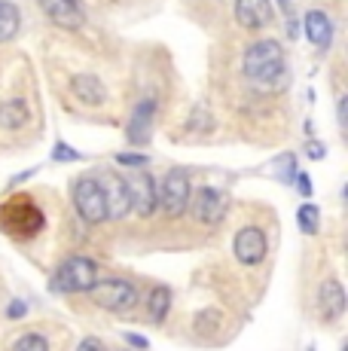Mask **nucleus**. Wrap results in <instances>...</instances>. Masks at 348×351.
<instances>
[{"instance_id":"obj_1","label":"nucleus","mask_w":348,"mask_h":351,"mask_svg":"<svg viewBox=\"0 0 348 351\" xmlns=\"http://www.w3.org/2000/svg\"><path fill=\"white\" fill-rule=\"evenodd\" d=\"M95 285H98V263L83 254H73L68 260H62L49 278L52 293H92Z\"/></svg>"},{"instance_id":"obj_2","label":"nucleus","mask_w":348,"mask_h":351,"mask_svg":"<svg viewBox=\"0 0 348 351\" xmlns=\"http://www.w3.org/2000/svg\"><path fill=\"white\" fill-rule=\"evenodd\" d=\"M284 71V52H281L278 40H257L251 49L245 52V77L260 86H269Z\"/></svg>"},{"instance_id":"obj_3","label":"nucleus","mask_w":348,"mask_h":351,"mask_svg":"<svg viewBox=\"0 0 348 351\" xmlns=\"http://www.w3.org/2000/svg\"><path fill=\"white\" fill-rule=\"evenodd\" d=\"M92 300L107 312H129L138 306V285L129 278H107L92 287Z\"/></svg>"},{"instance_id":"obj_4","label":"nucleus","mask_w":348,"mask_h":351,"mask_svg":"<svg viewBox=\"0 0 348 351\" xmlns=\"http://www.w3.org/2000/svg\"><path fill=\"white\" fill-rule=\"evenodd\" d=\"M71 199H73L77 214L89 226L107 223V205H104L101 186H98V178H79L77 184H73V190H71Z\"/></svg>"},{"instance_id":"obj_5","label":"nucleus","mask_w":348,"mask_h":351,"mask_svg":"<svg viewBox=\"0 0 348 351\" xmlns=\"http://www.w3.org/2000/svg\"><path fill=\"white\" fill-rule=\"evenodd\" d=\"M190 199H192V186H190V178L186 171L180 168H171L165 174L162 186H159V205L169 217H180V214L190 211Z\"/></svg>"},{"instance_id":"obj_6","label":"nucleus","mask_w":348,"mask_h":351,"mask_svg":"<svg viewBox=\"0 0 348 351\" xmlns=\"http://www.w3.org/2000/svg\"><path fill=\"white\" fill-rule=\"evenodd\" d=\"M232 254L242 266H260L269 254V241H266V232L260 226H242L232 239Z\"/></svg>"},{"instance_id":"obj_7","label":"nucleus","mask_w":348,"mask_h":351,"mask_svg":"<svg viewBox=\"0 0 348 351\" xmlns=\"http://www.w3.org/2000/svg\"><path fill=\"white\" fill-rule=\"evenodd\" d=\"M125 184H129L132 211H135L138 217H153L159 208V184L153 180V174L138 171V174H132Z\"/></svg>"},{"instance_id":"obj_8","label":"nucleus","mask_w":348,"mask_h":351,"mask_svg":"<svg viewBox=\"0 0 348 351\" xmlns=\"http://www.w3.org/2000/svg\"><path fill=\"white\" fill-rule=\"evenodd\" d=\"M104 193V205H107V220H123L132 211V199H129V184L119 178L116 171H104L98 180Z\"/></svg>"},{"instance_id":"obj_9","label":"nucleus","mask_w":348,"mask_h":351,"mask_svg":"<svg viewBox=\"0 0 348 351\" xmlns=\"http://www.w3.org/2000/svg\"><path fill=\"white\" fill-rule=\"evenodd\" d=\"M190 208H192V217L202 226H217L226 217V195L214 190V186H202L196 199H190Z\"/></svg>"},{"instance_id":"obj_10","label":"nucleus","mask_w":348,"mask_h":351,"mask_svg":"<svg viewBox=\"0 0 348 351\" xmlns=\"http://www.w3.org/2000/svg\"><path fill=\"white\" fill-rule=\"evenodd\" d=\"M40 10L52 25H58L64 31L83 28V6L77 0H40Z\"/></svg>"},{"instance_id":"obj_11","label":"nucleus","mask_w":348,"mask_h":351,"mask_svg":"<svg viewBox=\"0 0 348 351\" xmlns=\"http://www.w3.org/2000/svg\"><path fill=\"white\" fill-rule=\"evenodd\" d=\"M318 308H321V321H327V324L336 321V318H343V312H345V287L339 285L336 278L321 281Z\"/></svg>"},{"instance_id":"obj_12","label":"nucleus","mask_w":348,"mask_h":351,"mask_svg":"<svg viewBox=\"0 0 348 351\" xmlns=\"http://www.w3.org/2000/svg\"><path fill=\"white\" fill-rule=\"evenodd\" d=\"M272 3L269 0H236V19L247 31H260L272 22Z\"/></svg>"},{"instance_id":"obj_13","label":"nucleus","mask_w":348,"mask_h":351,"mask_svg":"<svg viewBox=\"0 0 348 351\" xmlns=\"http://www.w3.org/2000/svg\"><path fill=\"white\" fill-rule=\"evenodd\" d=\"M306 34L318 49H327L333 43V22L324 10H309L306 12Z\"/></svg>"},{"instance_id":"obj_14","label":"nucleus","mask_w":348,"mask_h":351,"mask_svg":"<svg viewBox=\"0 0 348 351\" xmlns=\"http://www.w3.org/2000/svg\"><path fill=\"white\" fill-rule=\"evenodd\" d=\"M71 89H73V95L83 101V104H89V107L104 104V98H107L104 83L98 77H92V73H79V77H73L71 80Z\"/></svg>"},{"instance_id":"obj_15","label":"nucleus","mask_w":348,"mask_h":351,"mask_svg":"<svg viewBox=\"0 0 348 351\" xmlns=\"http://www.w3.org/2000/svg\"><path fill=\"white\" fill-rule=\"evenodd\" d=\"M153 113H156V104L150 98L140 101L132 113V123H129V141L132 144H144L150 141V125H153Z\"/></svg>"},{"instance_id":"obj_16","label":"nucleus","mask_w":348,"mask_h":351,"mask_svg":"<svg viewBox=\"0 0 348 351\" xmlns=\"http://www.w3.org/2000/svg\"><path fill=\"white\" fill-rule=\"evenodd\" d=\"M171 300H174L171 287L156 285L150 290V300H147V318H150L153 324H162L165 318H169V312H171Z\"/></svg>"},{"instance_id":"obj_17","label":"nucleus","mask_w":348,"mask_h":351,"mask_svg":"<svg viewBox=\"0 0 348 351\" xmlns=\"http://www.w3.org/2000/svg\"><path fill=\"white\" fill-rule=\"evenodd\" d=\"M31 119V110L22 98H12L0 104V125L3 128H22Z\"/></svg>"},{"instance_id":"obj_18","label":"nucleus","mask_w":348,"mask_h":351,"mask_svg":"<svg viewBox=\"0 0 348 351\" xmlns=\"http://www.w3.org/2000/svg\"><path fill=\"white\" fill-rule=\"evenodd\" d=\"M18 25H22V19H18V6L0 0V43H6V40L16 37Z\"/></svg>"},{"instance_id":"obj_19","label":"nucleus","mask_w":348,"mask_h":351,"mask_svg":"<svg viewBox=\"0 0 348 351\" xmlns=\"http://www.w3.org/2000/svg\"><path fill=\"white\" fill-rule=\"evenodd\" d=\"M318 223H321V211L312 205H299V211H297V226L303 229L306 235H318Z\"/></svg>"},{"instance_id":"obj_20","label":"nucleus","mask_w":348,"mask_h":351,"mask_svg":"<svg viewBox=\"0 0 348 351\" xmlns=\"http://www.w3.org/2000/svg\"><path fill=\"white\" fill-rule=\"evenodd\" d=\"M10 351H49V339H46L43 333H22L16 342H12Z\"/></svg>"},{"instance_id":"obj_21","label":"nucleus","mask_w":348,"mask_h":351,"mask_svg":"<svg viewBox=\"0 0 348 351\" xmlns=\"http://www.w3.org/2000/svg\"><path fill=\"white\" fill-rule=\"evenodd\" d=\"M52 159H55V162H77V159H79V153H77V150H71V147L64 144V141H58V144L52 147Z\"/></svg>"},{"instance_id":"obj_22","label":"nucleus","mask_w":348,"mask_h":351,"mask_svg":"<svg viewBox=\"0 0 348 351\" xmlns=\"http://www.w3.org/2000/svg\"><path fill=\"white\" fill-rule=\"evenodd\" d=\"M116 162L119 165H125V168H144L150 159L140 156V153H116Z\"/></svg>"},{"instance_id":"obj_23","label":"nucleus","mask_w":348,"mask_h":351,"mask_svg":"<svg viewBox=\"0 0 348 351\" xmlns=\"http://www.w3.org/2000/svg\"><path fill=\"white\" fill-rule=\"evenodd\" d=\"M28 315V302L25 300H12L10 306H6V318L10 321H18V318H25Z\"/></svg>"},{"instance_id":"obj_24","label":"nucleus","mask_w":348,"mask_h":351,"mask_svg":"<svg viewBox=\"0 0 348 351\" xmlns=\"http://www.w3.org/2000/svg\"><path fill=\"white\" fill-rule=\"evenodd\" d=\"M77 351H110V348H107V342L98 339V336H86V339L77 346Z\"/></svg>"},{"instance_id":"obj_25","label":"nucleus","mask_w":348,"mask_h":351,"mask_svg":"<svg viewBox=\"0 0 348 351\" xmlns=\"http://www.w3.org/2000/svg\"><path fill=\"white\" fill-rule=\"evenodd\" d=\"M278 3H281V10H284V16H287V34H290V37H297V16H293L290 0H278Z\"/></svg>"},{"instance_id":"obj_26","label":"nucleus","mask_w":348,"mask_h":351,"mask_svg":"<svg viewBox=\"0 0 348 351\" xmlns=\"http://www.w3.org/2000/svg\"><path fill=\"white\" fill-rule=\"evenodd\" d=\"M123 336H125V342H129L135 351H147V348H150V342H147L144 336H138V333H123Z\"/></svg>"},{"instance_id":"obj_27","label":"nucleus","mask_w":348,"mask_h":351,"mask_svg":"<svg viewBox=\"0 0 348 351\" xmlns=\"http://www.w3.org/2000/svg\"><path fill=\"white\" fill-rule=\"evenodd\" d=\"M324 144H318V141H309V144H306V156L309 159H324Z\"/></svg>"},{"instance_id":"obj_28","label":"nucleus","mask_w":348,"mask_h":351,"mask_svg":"<svg viewBox=\"0 0 348 351\" xmlns=\"http://www.w3.org/2000/svg\"><path fill=\"white\" fill-rule=\"evenodd\" d=\"M293 184H297V190L303 193V195H312V180H309V174H297V178H293Z\"/></svg>"},{"instance_id":"obj_29","label":"nucleus","mask_w":348,"mask_h":351,"mask_svg":"<svg viewBox=\"0 0 348 351\" xmlns=\"http://www.w3.org/2000/svg\"><path fill=\"white\" fill-rule=\"evenodd\" d=\"M214 324H217V312H211L208 318H202V315H199V318H196V327H199V330H205V327H214Z\"/></svg>"}]
</instances>
